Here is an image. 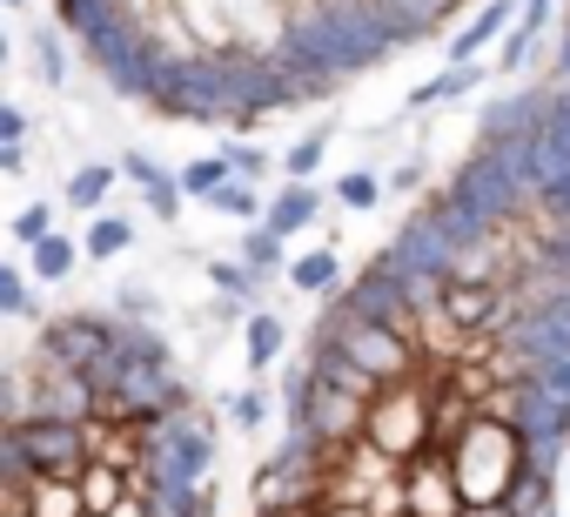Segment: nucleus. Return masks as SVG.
I'll use <instances>...</instances> for the list:
<instances>
[{
  "instance_id": "f8f14e48",
  "label": "nucleus",
  "mask_w": 570,
  "mask_h": 517,
  "mask_svg": "<svg viewBox=\"0 0 570 517\" xmlns=\"http://www.w3.org/2000/svg\"><path fill=\"white\" fill-rule=\"evenodd\" d=\"M282 283L330 303V296H343V255H336V248H309V255H296V263L282 270Z\"/></svg>"
},
{
  "instance_id": "c9c22d12",
  "label": "nucleus",
  "mask_w": 570,
  "mask_h": 517,
  "mask_svg": "<svg viewBox=\"0 0 570 517\" xmlns=\"http://www.w3.org/2000/svg\"><path fill=\"white\" fill-rule=\"evenodd\" d=\"M0 175H28V142H0Z\"/></svg>"
},
{
  "instance_id": "7c9ffc66",
  "label": "nucleus",
  "mask_w": 570,
  "mask_h": 517,
  "mask_svg": "<svg viewBox=\"0 0 570 517\" xmlns=\"http://www.w3.org/2000/svg\"><path fill=\"white\" fill-rule=\"evenodd\" d=\"M115 316H128V323H155V316H161V296L141 290V283H128V290H115Z\"/></svg>"
},
{
  "instance_id": "f03ea898",
  "label": "nucleus",
  "mask_w": 570,
  "mask_h": 517,
  "mask_svg": "<svg viewBox=\"0 0 570 517\" xmlns=\"http://www.w3.org/2000/svg\"><path fill=\"white\" fill-rule=\"evenodd\" d=\"M309 343H336L343 357H356L370 377H383V383H403V377H423V350H416V336H403V330H390V323H370V316H350L336 296L323 303V316H316V330H309Z\"/></svg>"
},
{
  "instance_id": "aec40b11",
  "label": "nucleus",
  "mask_w": 570,
  "mask_h": 517,
  "mask_svg": "<svg viewBox=\"0 0 570 517\" xmlns=\"http://www.w3.org/2000/svg\"><path fill=\"white\" fill-rule=\"evenodd\" d=\"M81 497H88V510H95V517H108L121 497H135V470H121V464H101V457H95V464L81 470Z\"/></svg>"
},
{
  "instance_id": "a211bd4d",
  "label": "nucleus",
  "mask_w": 570,
  "mask_h": 517,
  "mask_svg": "<svg viewBox=\"0 0 570 517\" xmlns=\"http://www.w3.org/2000/svg\"><path fill=\"white\" fill-rule=\"evenodd\" d=\"M81 255H88V248H81V235H61V228H55L48 242H35V248H28V270H35V283H68Z\"/></svg>"
},
{
  "instance_id": "b1692460",
  "label": "nucleus",
  "mask_w": 570,
  "mask_h": 517,
  "mask_svg": "<svg viewBox=\"0 0 570 517\" xmlns=\"http://www.w3.org/2000/svg\"><path fill=\"white\" fill-rule=\"evenodd\" d=\"M262 195H255V182H242V175H228L215 195H208V215H228V222H262Z\"/></svg>"
},
{
  "instance_id": "6e6552de",
  "label": "nucleus",
  "mask_w": 570,
  "mask_h": 517,
  "mask_svg": "<svg viewBox=\"0 0 570 517\" xmlns=\"http://www.w3.org/2000/svg\"><path fill=\"white\" fill-rule=\"evenodd\" d=\"M550 108V88H510V95H490L483 115H476V148H503V142H523Z\"/></svg>"
},
{
  "instance_id": "4c0bfd02",
  "label": "nucleus",
  "mask_w": 570,
  "mask_h": 517,
  "mask_svg": "<svg viewBox=\"0 0 570 517\" xmlns=\"http://www.w3.org/2000/svg\"><path fill=\"white\" fill-rule=\"evenodd\" d=\"M463 517H523V510H517V504H470Z\"/></svg>"
},
{
  "instance_id": "c756f323",
  "label": "nucleus",
  "mask_w": 570,
  "mask_h": 517,
  "mask_svg": "<svg viewBox=\"0 0 570 517\" xmlns=\"http://www.w3.org/2000/svg\"><path fill=\"white\" fill-rule=\"evenodd\" d=\"M222 403H228V423L235 430H262L268 423V390H228Z\"/></svg>"
},
{
  "instance_id": "412c9836",
  "label": "nucleus",
  "mask_w": 570,
  "mask_h": 517,
  "mask_svg": "<svg viewBox=\"0 0 570 517\" xmlns=\"http://www.w3.org/2000/svg\"><path fill=\"white\" fill-rule=\"evenodd\" d=\"M330 142H336V121H316V128H303L289 148H282V182H309V175L323 168Z\"/></svg>"
},
{
  "instance_id": "0eeeda50",
  "label": "nucleus",
  "mask_w": 570,
  "mask_h": 517,
  "mask_svg": "<svg viewBox=\"0 0 570 517\" xmlns=\"http://www.w3.org/2000/svg\"><path fill=\"white\" fill-rule=\"evenodd\" d=\"M403 490H410V517H463V510H470V497H463V484H456L443 443L423 450L416 464H403Z\"/></svg>"
},
{
  "instance_id": "423d86ee",
  "label": "nucleus",
  "mask_w": 570,
  "mask_h": 517,
  "mask_svg": "<svg viewBox=\"0 0 570 517\" xmlns=\"http://www.w3.org/2000/svg\"><path fill=\"white\" fill-rule=\"evenodd\" d=\"M383 248H390V263H396L403 276H450L456 255H463V242L443 228V215H436L430 202H416V215H410Z\"/></svg>"
},
{
  "instance_id": "9b49d317",
  "label": "nucleus",
  "mask_w": 570,
  "mask_h": 517,
  "mask_svg": "<svg viewBox=\"0 0 570 517\" xmlns=\"http://www.w3.org/2000/svg\"><path fill=\"white\" fill-rule=\"evenodd\" d=\"M316 215H323V188H316V182H282V188L268 195V208H262V222H268L275 235H303Z\"/></svg>"
},
{
  "instance_id": "e433bc0d",
  "label": "nucleus",
  "mask_w": 570,
  "mask_h": 517,
  "mask_svg": "<svg viewBox=\"0 0 570 517\" xmlns=\"http://www.w3.org/2000/svg\"><path fill=\"white\" fill-rule=\"evenodd\" d=\"M309 517H376V510H370V504H330V497H323Z\"/></svg>"
},
{
  "instance_id": "5701e85b",
  "label": "nucleus",
  "mask_w": 570,
  "mask_h": 517,
  "mask_svg": "<svg viewBox=\"0 0 570 517\" xmlns=\"http://www.w3.org/2000/svg\"><path fill=\"white\" fill-rule=\"evenodd\" d=\"M383 195H390V175H376V168H350V175H336V202H343L350 215H376Z\"/></svg>"
},
{
  "instance_id": "7ed1b4c3",
  "label": "nucleus",
  "mask_w": 570,
  "mask_h": 517,
  "mask_svg": "<svg viewBox=\"0 0 570 517\" xmlns=\"http://www.w3.org/2000/svg\"><path fill=\"white\" fill-rule=\"evenodd\" d=\"M443 195H450L456 208H470L483 228L523 222V208L537 202V195L523 188V175L510 168V155H503V148H470V155H463V168L443 182Z\"/></svg>"
},
{
  "instance_id": "4468645a",
  "label": "nucleus",
  "mask_w": 570,
  "mask_h": 517,
  "mask_svg": "<svg viewBox=\"0 0 570 517\" xmlns=\"http://www.w3.org/2000/svg\"><path fill=\"white\" fill-rule=\"evenodd\" d=\"M28 517H88L81 477H55V470H35V484H28Z\"/></svg>"
},
{
  "instance_id": "2eb2a0df",
  "label": "nucleus",
  "mask_w": 570,
  "mask_h": 517,
  "mask_svg": "<svg viewBox=\"0 0 570 517\" xmlns=\"http://www.w3.org/2000/svg\"><path fill=\"white\" fill-rule=\"evenodd\" d=\"M282 350H289V323H282V316H275V310L262 303V310L248 316V336H242V357H248V377H262V370H268V363H275Z\"/></svg>"
},
{
  "instance_id": "6ab92c4d",
  "label": "nucleus",
  "mask_w": 570,
  "mask_h": 517,
  "mask_svg": "<svg viewBox=\"0 0 570 517\" xmlns=\"http://www.w3.org/2000/svg\"><path fill=\"white\" fill-rule=\"evenodd\" d=\"M235 255H242L248 270H262V276H275V270H289V263H296V255H289V235H275L268 222H248L242 242H235Z\"/></svg>"
},
{
  "instance_id": "39448f33",
  "label": "nucleus",
  "mask_w": 570,
  "mask_h": 517,
  "mask_svg": "<svg viewBox=\"0 0 570 517\" xmlns=\"http://www.w3.org/2000/svg\"><path fill=\"white\" fill-rule=\"evenodd\" d=\"M0 443L21 450L35 470H55V477H81L95 457H88V423H61V417H21L0 430Z\"/></svg>"
},
{
  "instance_id": "4be33fe9",
  "label": "nucleus",
  "mask_w": 570,
  "mask_h": 517,
  "mask_svg": "<svg viewBox=\"0 0 570 517\" xmlns=\"http://www.w3.org/2000/svg\"><path fill=\"white\" fill-rule=\"evenodd\" d=\"M208 283H215V296H235V303H248V310H262V290H268V276L248 270L242 255H215V263H208Z\"/></svg>"
},
{
  "instance_id": "473e14b6",
  "label": "nucleus",
  "mask_w": 570,
  "mask_h": 517,
  "mask_svg": "<svg viewBox=\"0 0 570 517\" xmlns=\"http://www.w3.org/2000/svg\"><path fill=\"white\" fill-rule=\"evenodd\" d=\"M423 175H430V162H423V155L396 162V168H390V195H423Z\"/></svg>"
},
{
  "instance_id": "f704fd0d",
  "label": "nucleus",
  "mask_w": 570,
  "mask_h": 517,
  "mask_svg": "<svg viewBox=\"0 0 570 517\" xmlns=\"http://www.w3.org/2000/svg\"><path fill=\"white\" fill-rule=\"evenodd\" d=\"M0 142H28V108L21 101H0Z\"/></svg>"
},
{
  "instance_id": "393cba45",
  "label": "nucleus",
  "mask_w": 570,
  "mask_h": 517,
  "mask_svg": "<svg viewBox=\"0 0 570 517\" xmlns=\"http://www.w3.org/2000/svg\"><path fill=\"white\" fill-rule=\"evenodd\" d=\"M235 168H228V155L215 148V155H195V162H181V188H188V202H208L222 182H228Z\"/></svg>"
},
{
  "instance_id": "c85d7f7f",
  "label": "nucleus",
  "mask_w": 570,
  "mask_h": 517,
  "mask_svg": "<svg viewBox=\"0 0 570 517\" xmlns=\"http://www.w3.org/2000/svg\"><path fill=\"white\" fill-rule=\"evenodd\" d=\"M8 235H14V248H21V255H28L35 242H48V235H55V202H28V208L8 222Z\"/></svg>"
},
{
  "instance_id": "20e7f679",
  "label": "nucleus",
  "mask_w": 570,
  "mask_h": 517,
  "mask_svg": "<svg viewBox=\"0 0 570 517\" xmlns=\"http://www.w3.org/2000/svg\"><path fill=\"white\" fill-rule=\"evenodd\" d=\"M215 470V423L188 403L175 417L155 423V443H148V464L135 470V490H161V484H208Z\"/></svg>"
},
{
  "instance_id": "bb28decb",
  "label": "nucleus",
  "mask_w": 570,
  "mask_h": 517,
  "mask_svg": "<svg viewBox=\"0 0 570 517\" xmlns=\"http://www.w3.org/2000/svg\"><path fill=\"white\" fill-rule=\"evenodd\" d=\"M28 283H35V270H28V263H8V270H0V310H8L14 323H28V316H35V290H28Z\"/></svg>"
},
{
  "instance_id": "dca6fc26",
  "label": "nucleus",
  "mask_w": 570,
  "mask_h": 517,
  "mask_svg": "<svg viewBox=\"0 0 570 517\" xmlns=\"http://www.w3.org/2000/svg\"><path fill=\"white\" fill-rule=\"evenodd\" d=\"M28 48H35V75L48 81V88H68L75 81V55H68V28H28Z\"/></svg>"
},
{
  "instance_id": "cd10ccee",
  "label": "nucleus",
  "mask_w": 570,
  "mask_h": 517,
  "mask_svg": "<svg viewBox=\"0 0 570 517\" xmlns=\"http://www.w3.org/2000/svg\"><path fill=\"white\" fill-rule=\"evenodd\" d=\"M215 148L228 155V168H235L242 182H262V175H268V148H262V142H248V135H222Z\"/></svg>"
},
{
  "instance_id": "1a4fd4ad",
  "label": "nucleus",
  "mask_w": 570,
  "mask_h": 517,
  "mask_svg": "<svg viewBox=\"0 0 570 517\" xmlns=\"http://www.w3.org/2000/svg\"><path fill=\"white\" fill-rule=\"evenodd\" d=\"M517 14H523V0H483V8L450 35V61H483L490 48H503V35L517 28Z\"/></svg>"
},
{
  "instance_id": "2f4dec72",
  "label": "nucleus",
  "mask_w": 570,
  "mask_h": 517,
  "mask_svg": "<svg viewBox=\"0 0 570 517\" xmlns=\"http://www.w3.org/2000/svg\"><path fill=\"white\" fill-rule=\"evenodd\" d=\"M115 162H121V175H128V182H135V188H155V182H161V175H175V168H161V162H155V155H148V148H121V155H115Z\"/></svg>"
},
{
  "instance_id": "9d476101",
  "label": "nucleus",
  "mask_w": 570,
  "mask_h": 517,
  "mask_svg": "<svg viewBox=\"0 0 570 517\" xmlns=\"http://www.w3.org/2000/svg\"><path fill=\"white\" fill-rule=\"evenodd\" d=\"M483 75H497V68H483V61H443L430 81H416L410 95H403V115H423V108H443V101H463L470 88H483Z\"/></svg>"
},
{
  "instance_id": "58836bf2",
  "label": "nucleus",
  "mask_w": 570,
  "mask_h": 517,
  "mask_svg": "<svg viewBox=\"0 0 570 517\" xmlns=\"http://www.w3.org/2000/svg\"><path fill=\"white\" fill-rule=\"evenodd\" d=\"M557 81H570V21H563V35H557Z\"/></svg>"
},
{
  "instance_id": "a19ab883",
  "label": "nucleus",
  "mask_w": 570,
  "mask_h": 517,
  "mask_svg": "<svg viewBox=\"0 0 570 517\" xmlns=\"http://www.w3.org/2000/svg\"><path fill=\"white\" fill-rule=\"evenodd\" d=\"M8 14H28V0H8Z\"/></svg>"
},
{
  "instance_id": "72a5a7b5",
  "label": "nucleus",
  "mask_w": 570,
  "mask_h": 517,
  "mask_svg": "<svg viewBox=\"0 0 570 517\" xmlns=\"http://www.w3.org/2000/svg\"><path fill=\"white\" fill-rule=\"evenodd\" d=\"M537 383H550V390L570 403V357H543V363H537Z\"/></svg>"
},
{
  "instance_id": "f257e3e1",
  "label": "nucleus",
  "mask_w": 570,
  "mask_h": 517,
  "mask_svg": "<svg viewBox=\"0 0 570 517\" xmlns=\"http://www.w3.org/2000/svg\"><path fill=\"white\" fill-rule=\"evenodd\" d=\"M443 450H450V470H456L470 504H503L517 490V477L530 470V437L510 417H490V410H476Z\"/></svg>"
},
{
  "instance_id": "f3484780",
  "label": "nucleus",
  "mask_w": 570,
  "mask_h": 517,
  "mask_svg": "<svg viewBox=\"0 0 570 517\" xmlns=\"http://www.w3.org/2000/svg\"><path fill=\"white\" fill-rule=\"evenodd\" d=\"M81 248H88V263L128 255V248H135V222H128L121 208H101V215H88V228H81Z\"/></svg>"
},
{
  "instance_id": "37998d69",
  "label": "nucleus",
  "mask_w": 570,
  "mask_h": 517,
  "mask_svg": "<svg viewBox=\"0 0 570 517\" xmlns=\"http://www.w3.org/2000/svg\"><path fill=\"white\" fill-rule=\"evenodd\" d=\"M88 517H95V510H88Z\"/></svg>"
},
{
  "instance_id": "a878e982",
  "label": "nucleus",
  "mask_w": 570,
  "mask_h": 517,
  "mask_svg": "<svg viewBox=\"0 0 570 517\" xmlns=\"http://www.w3.org/2000/svg\"><path fill=\"white\" fill-rule=\"evenodd\" d=\"M141 208H148V215H155L161 228H175V222H181V208H188V188H181V168H175V175H161L155 188H141Z\"/></svg>"
},
{
  "instance_id": "ea45409f",
  "label": "nucleus",
  "mask_w": 570,
  "mask_h": 517,
  "mask_svg": "<svg viewBox=\"0 0 570 517\" xmlns=\"http://www.w3.org/2000/svg\"><path fill=\"white\" fill-rule=\"evenodd\" d=\"M255 517H309V510H255Z\"/></svg>"
},
{
  "instance_id": "79ce46f5",
  "label": "nucleus",
  "mask_w": 570,
  "mask_h": 517,
  "mask_svg": "<svg viewBox=\"0 0 570 517\" xmlns=\"http://www.w3.org/2000/svg\"><path fill=\"white\" fill-rule=\"evenodd\" d=\"M537 517H557V504H550V510H537Z\"/></svg>"
},
{
  "instance_id": "ddd939ff",
  "label": "nucleus",
  "mask_w": 570,
  "mask_h": 517,
  "mask_svg": "<svg viewBox=\"0 0 570 517\" xmlns=\"http://www.w3.org/2000/svg\"><path fill=\"white\" fill-rule=\"evenodd\" d=\"M115 182H128V175H121V162H81V168L68 175L61 202H68V208H81V215H101V208H108V195H115Z\"/></svg>"
}]
</instances>
